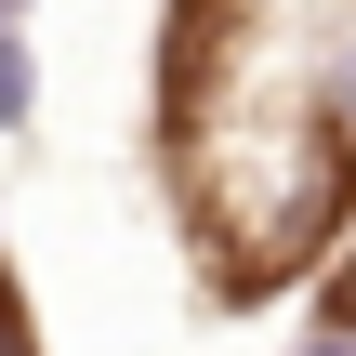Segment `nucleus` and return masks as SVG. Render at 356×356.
Here are the masks:
<instances>
[{
	"mask_svg": "<svg viewBox=\"0 0 356 356\" xmlns=\"http://www.w3.org/2000/svg\"><path fill=\"white\" fill-rule=\"evenodd\" d=\"M0 119H26V53L0 40Z\"/></svg>",
	"mask_w": 356,
	"mask_h": 356,
	"instance_id": "obj_5",
	"label": "nucleus"
},
{
	"mask_svg": "<svg viewBox=\"0 0 356 356\" xmlns=\"http://www.w3.org/2000/svg\"><path fill=\"white\" fill-rule=\"evenodd\" d=\"M251 40H264L251 0H172V13H159V159H185V145L238 106Z\"/></svg>",
	"mask_w": 356,
	"mask_h": 356,
	"instance_id": "obj_2",
	"label": "nucleus"
},
{
	"mask_svg": "<svg viewBox=\"0 0 356 356\" xmlns=\"http://www.w3.org/2000/svg\"><path fill=\"white\" fill-rule=\"evenodd\" d=\"M317 330H343V343H356V238L330 251V277H317Z\"/></svg>",
	"mask_w": 356,
	"mask_h": 356,
	"instance_id": "obj_3",
	"label": "nucleus"
},
{
	"mask_svg": "<svg viewBox=\"0 0 356 356\" xmlns=\"http://www.w3.org/2000/svg\"><path fill=\"white\" fill-rule=\"evenodd\" d=\"M304 356H356V343H343V330H317V343H304Z\"/></svg>",
	"mask_w": 356,
	"mask_h": 356,
	"instance_id": "obj_6",
	"label": "nucleus"
},
{
	"mask_svg": "<svg viewBox=\"0 0 356 356\" xmlns=\"http://www.w3.org/2000/svg\"><path fill=\"white\" fill-rule=\"evenodd\" d=\"M0 356H40V330H26V291L0 277Z\"/></svg>",
	"mask_w": 356,
	"mask_h": 356,
	"instance_id": "obj_4",
	"label": "nucleus"
},
{
	"mask_svg": "<svg viewBox=\"0 0 356 356\" xmlns=\"http://www.w3.org/2000/svg\"><path fill=\"white\" fill-rule=\"evenodd\" d=\"M172 198H185V238H198L225 304L291 291L356 225V119H343V92H264V106L238 92L172 159Z\"/></svg>",
	"mask_w": 356,
	"mask_h": 356,
	"instance_id": "obj_1",
	"label": "nucleus"
},
{
	"mask_svg": "<svg viewBox=\"0 0 356 356\" xmlns=\"http://www.w3.org/2000/svg\"><path fill=\"white\" fill-rule=\"evenodd\" d=\"M0 13H13V0H0ZM0 40H13V26H0Z\"/></svg>",
	"mask_w": 356,
	"mask_h": 356,
	"instance_id": "obj_7",
	"label": "nucleus"
}]
</instances>
